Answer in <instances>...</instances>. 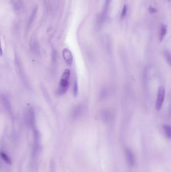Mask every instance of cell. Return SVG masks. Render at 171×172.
I'll return each instance as SVG.
<instances>
[{
    "mask_svg": "<svg viewBox=\"0 0 171 172\" xmlns=\"http://www.w3.org/2000/svg\"><path fill=\"white\" fill-rule=\"evenodd\" d=\"M165 57L166 58L168 62L170 65V63H171V55H170V53L168 51H166V52H165Z\"/></svg>",
    "mask_w": 171,
    "mask_h": 172,
    "instance_id": "7c38bea8",
    "label": "cell"
},
{
    "mask_svg": "<svg viewBox=\"0 0 171 172\" xmlns=\"http://www.w3.org/2000/svg\"><path fill=\"white\" fill-rule=\"evenodd\" d=\"M78 83H77V80L75 81L74 84V87H73V93L75 96H76L78 94Z\"/></svg>",
    "mask_w": 171,
    "mask_h": 172,
    "instance_id": "30bf717a",
    "label": "cell"
},
{
    "mask_svg": "<svg viewBox=\"0 0 171 172\" xmlns=\"http://www.w3.org/2000/svg\"><path fill=\"white\" fill-rule=\"evenodd\" d=\"M70 75L69 70L66 69L62 74L59 85V88L57 91V94L58 95H63L67 92L69 88V79Z\"/></svg>",
    "mask_w": 171,
    "mask_h": 172,
    "instance_id": "6da1fadb",
    "label": "cell"
},
{
    "mask_svg": "<svg viewBox=\"0 0 171 172\" xmlns=\"http://www.w3.org/2000/svg\"><path fill=\"white\" fill-rule=\"evenodd\" d=\"M165 96V89L163 87H160L159 88L157 95L156 102V109L157 111H160L163 106Z\"/></svg>",
    "mask_w": 171,
    "mask_h": 172,
    "instance_id": "7a4b0ae2",
    "label": "cell"
},
{
    "mask_svg": "<svg viewBox=\"0 0 171 172\" xmlns=\"http://www.w3.org/2000/svg\"><path fill=\"white\" fill-rule=\"evenodd\" d=\"M126 155L128 163L131 166L133 165L135 163V157L132 150L130 149L126 150Z\"/></svg>",
    "mask_w": 171,
    "mask_h": 172,
    "instance_id": "277c9868",
    "label": "cell"
},
{
    "mask_svg": "<svg viewBox=\"0 0 171 172\" xmlns=\"http://www.w3.org/2000/svg\"><path fill=\"white\" fill-rule=\"evenodd\" d=\"M2 101H3V103L4 106H5V107H6L8 108V109H9V108L10 107V105H9V103L8 100H7L6 98H5V97H3Z\"/></svg>",
    "mask_w": 171,
    "mask_h": 172,
    "instance_id": "4fadbf2b",
    "label": "cell"
},
{
    "mask_svg": "<svg viewBox=\"0 0 171 172\" xmlns=\"http://www.w3.org/2000/svg\"><path fill=\"white\" fill-rule=\"evenodd\" d=\"M62 56L65 62L68 65H71L73 62V56L71 52L68 49H64L62 52Z\"/></svg>",
    "mask_w": 171,
    "mask_h": 172,
    "instance_id": "3957f363",
    "label": "cell"
},
{
    "mask_svg": "<svg viewBox=\"0 0 171 172\" xmlns=\"http://www.w3.org/2000/svg\"><path fill=\"white\" fill-rule=\"evenodd\" d=\"M84 111V105L83 104L79 105L73 110V113H72V117L74 118L79 117L80 116L82 115Z\"/></svg>",
    "mask_w": 171,
    "mask_h": 172,
    "instance_id": "8992f818",
    "label": "cell"
},
{
    "mask_svg": "<svg viewBox=\"0 0 171 172\" xmlns=\"http://www.w3.org/2000/svg\"><path fill=\"white\" fill-rule=\"evenodd\" d=\"M3 54V52L2 45H1V39H0V56L2 57Z\"/></svg>",
    "mask_w": 171,
    "mask_h": 172,
    "instance_id": "9a60e30c",
    "label": "cell"
},
{
    "mask_svg": "<svg viewBox=\"0 0 171 172\" xmlns=\"http://www.w3.org/2000/svg\"><path fill=\"white\" fill-rule=\"evenodd\" d=\"M169 1H170V0H169Z\"/></svg>",
    "mask_w": 171,
    "mask_h": 172,
    "instance_id": "2e32d148",
    "label": "cell"
},
{
    "mask_svg": "<svg viewBox=\"0 0 171 172\" xmlns=\"http://www.w3.org/2000/svg\"><path fill=\"white\" fill-rule=\"evenodd\" d=\"M0 155L2 157V159H3L5 161V162L6 163L8 164H12V160L11 159H10V157H9L8 155H7L6 154L4 153V152H1Z\"/></svg>",
    "mask_w": 171,
    "mask_h": 172,
    "instance_id": "9c48e42d",
    "label": "cell"
},
{
    "mask_svg": "<svg viewBox=\"0 0 171 172\" xmlns=\"http://www.w3.org/2000/svg\"><path fill=\"white\" fill-rule=\"evenodd\" d=\"M167 31V30L166 26L165 25H162V26L161 29L160 37H159V39H160V41H163V39L164 38V37H165V36L166 35Z\"/></svg>",
    "mask_w": 171,
    "mask_h": 172,
    "instance_id": "ba28073f",
    "label": "cell"
},
{
    "mask_svg": "<svg viewBox=\"0 0 171 172\" xmlns=\"http://www.w3.org/2000/svg\"><path fill=\"white\" fill-rule=\"evenodd\" d=\"M127 10H128V8H127L126 5H124V6L123 7L122 11H121V16H120V17H121V19H123L125 18L126 15Z\"/></svg>",
    "mask_w": 171,
    "mask_h": 172,
    "instance_id": "8fae6325",
    "label": "cell"
},
{
    "mask_svg": "<svg viewBox=\"0 0 171 172\" xmlns=\"http://www.w3.org/2000/svg\"><path fill=\"white\" fill-rule=\"evenodd\" d=\"M163 129L164 130L165 134L168 139H171V127L168 124H165L163 126Z\"/></svg>",
    "mask_w": 171,
    "mask_h": 172,
    "instance_id": "52a82bcc",
    "label": "cell"
},
{
    "mask_svg": "<svg viewBox=\"0 0 171 172\" xmlns=\"http://www.w3.org/2000/svg\"><path fill=\"white\" fill-rule=\"evenodd\" d=\"M149 11L151 13H154L155 12H156L157 10L156 9H154V8L150 7L149 8Z\"/></svg>",
    "mask_w": 171,
    "mask_h": 172,
    "instance_id": "5bb4252c",
    "label": "cell"
},
{
    "mask_svg": "<svg viewBox=\"0 0 171 172\" xmlns=\"http://www.w3.org/2000/svg\"><path fill=\"white\" fill-rule=\"evenodd\" d=\"M26 119L27 122L31 126H33L35 123V114L32 109H29L28 110L27 112Z\"/></svg>",
    "mask_w": 171,
    "mask_h": 172,
    "instance_id": "5b68a950",
    "label": "cell"
}]
</instances>
